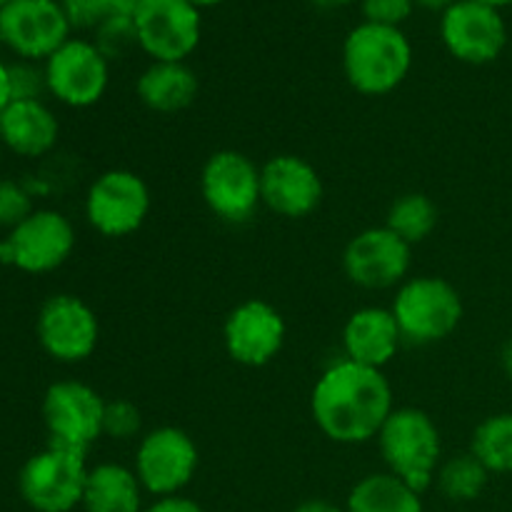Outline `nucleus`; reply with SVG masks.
<instances>
[{
    "mask_svg": "<svg viewBox=\"0 0 512 512\" xmlns=\"http://www.w3.org/2000/svg\"><path fill=\"white\" fill-rule=\"evenodd\" d=\"M393 410V388L383 370L365 368L348 358L325 368L310 393L315 425L338 445L375 440Z\"/></svg>",
    "mask_w": 512,
    "mask_h": 512,
    "instance_id": "1",
    "label": "nucleus"
},
{
    "mask_svg": "<svg viewBox=\"0 0 512 512\" xmlns=\"http://www.w3.org/2000/svg\"><path fill=\"white\" fill-rule=\"evenodd\" d=\"M413 68V45L403 28L363 23L355 25L343 43V73L350 88L360 95L380 98L408 78Z\"/></svg>",
    "mask_w": 512,
    "mask_h": 512,
    "instance_id": "2",
    "label": "nucleus"
},
{
    "mask_svg": "<svg viewBox=\"0 0 512 512\" xmlns=\"http://www.w3.org/2000/svg\"><path fill=\"white\" fill-rule=\"evenodd\" d=\"M375 440L388 473L418 493H425L435 483L443 463V438L425 410L395 408Z\"/></svg>",
    "mask_w": 512,
    "mask_h": 512,
    "instance_id": "3",
    "label": "nucleus"
},
{
    "mask_svg": "<svg viewBox=\"0 0 512 512\" xmlns=\"http://www.w3.org/2000/svg\"><path fill=\"white\" fill-rule=\"evenodd\" d=\"M390 313L405 343L433 345L458 330L465 305L450 280L438 275H415L395 288Z\"/></svg>",
    "mask_w": 512,
    "mask_h": 512,
    "instance_id": "4",
    "label": "nucleus"
},
{
    "mask_svg": "<svg viewBox=\"0 0 512 512\" xmlns=\"http://www.w3.org/2000/svg\"><path fill=\"white\" fill-rule=\"evenodd\" d=\"M88 470L85 453L48 443L20 468L18 493L35 512H73L83 503Z\"/></svg>",
    "mask_w": 512,
    "mask_h": 512,
    "instance_id": "5",
    "label": "nucleus"
},
{
    "mask_svg": "<svg viewBox=\"0 0 512 512\" xmlns=\"http://www.w3.org/2000/svg\"><path fill=\"white\" fill-rule=\"evenodd\" d=\"M200 465V450L190 433L175 425L148 430L135 448L133 470L140 485L153 498L183 495Z\"/></svg>",
    "mask_w": 512,
    "mask_h": 512,
    "instance_id": "6",
    "label": "nucleus"
},
{
    "mask_svg": "<svg viewBox=\"0 0 512 512\" xmlns=\"http://www.w3.org/2000/svg\"><path fill=\"white\" fill-rule=\"evenodd\" d=\"M200 195L223 223H248L263 205L260 165L240 150H218L200 170Z\"/></svg>",
    "mask_w": 512,
    "mask_h": 512,
    "instance_id": "7",
    "label": "nucleus"
},
{
    "mask_svg": "<svg viewBox=\"0 0 512 512\" xmlns=\"http://www.w3.org/2000/svg\"><path fill=\"white\" fill-rule=\"evenodd\" d=\"M133 25L138 48L150 60L185 63L203 38V10L188 0H140Z\"/></svg>",
    "mask_w": 512,
    "mask_h": 512,
    "instance_id": "8",
    "label": "nucleus"
},
{
    "mask_svg": "<svg viewBox=\"0 0 512 512\" xmlns=\"http://www.w3.org/2000/svg\"><path fill=\"white\" fill-rule=\"evenodd\" d=\"M75 250V228L60 210H33L18 228L0 240V263L20 273H53Z\"/></svg>",
    "mask_w": 512,
    "mask_h": 512,
    "instance_id": "9",
    "label": "nucleus"
},
{
    "mask_svg": "<svg viewBox=\"0 0 512 512\" xmlns=\"http://www.w3.org/2000/svg\"><path fill=\"white\" fill-rule=\"evenodd\" d=\"M150 215V188L138 173L113 168L100 173L85 195V218L105 238L138 233Z\"/></svg>",
    "mask_w": 512,
    "mask_h": 512,
    "instance_id": "10",
    "label": "nucleus"
},
{
    "mask_svg": "<svg viewBox=\"0 0 512 512\" xmlns=\"http://www.w3.org/2000/svg\"><path fill=\"white\" fill-rule=\"evenodd\" d=\"M43 423L50 445L88 455L90 445L103 438L105 398L80 380H58L43 395Z\"/></svg>",
    "mask_w": 512,
    "mask_h": 512,
    "instance_id": "11",
    "label": "nucleus"
},
{
    "mask_svg": "<svg viewBox=\"0 0 512 512\" xmlns=\"http://www.w3.org/2000/svg\"><path fill=\"white\" fill-rule=\"evenodd\" d=\"M45 90L68 108H93L110 83V60L93 40L70 38L43 63Z\"/></svg>",
    "mask_w": 512,
    "mask_h": 512,
    "instance_id": "12",
    "label": "nucleus"
},
{
    "mask_svg": "<svg viewBox=\"0 0 512 512\" xmlns=\"http://www.w3.org/2000/svg\"><path fill=\"white\" fill-rule=\"evenodd\" d=\"M35 335L55 363L75 365L88 360L100 343V323L83 298L70 293L50 295L38 310Z\"/></svg>",
    "mask_w": 512,
    "mask_h": 512,
    "instance_id": "13",
    "label": "nucleus"
},
{
    "mask_svg": "<svg viewBox=\"0 0 512 512\" xmlns=\"http://www.w3.org/2000/svg\"><path fill=\"white\" fill-rule=\"evenodd\" d=\"M70 30L58 0H10L0 8V43L18 60L45 63Z\"/></svg>",
    "mask_w": 512,
    "mask_h": 512,
    "instance_id": "14",
    "label": "nucleus"
},
{
    "mask_svg": "<svg viewBox=\"0 0 512 512\" xmlns=\"http://www.w3.org/2000/svg\"><path fill=\"white\" fill-rule=\"evenodd\" d=\"M413 265V245L390 228L360 230L343 250V270L353 285L363 290L400 288Z\"/></svg>",
    "mask_w": 512,
    "mask_h": 512,
    "instance_id": "15",
    "label": "nucleus"
},
{
    "mask_svg": "<svg viewBox=\"0 0 512 512\" xmlns=\"http://www.w3.org/2000/svg\"><path fill=\"white\" fill-rule=\"evenodd\" d=\"M440 40L460 63L488 65L503 55L508 25L500 10L475 0H458L440 15Z\"/></svg>",
    "mask_w": 512,
    "mask_h": 512,
    "instance_id": "16",
    "label": "nucleus"
},
{
    "mask_svg": "<svg viewBox=\"0 0 512 512\" xmlns=\"http://www.w3.org/2000/svg\"><path fill=\"white\" fill-rule=\"evenodd\" d=\"M285 318L268 300L250 298L235 305L223 325V345L230 360L243 368L273 363L285 345Z\"/></svg>",
    "mask_w": 512,
    "mask_h": 512,
    "instance_id": "17",
    "label": "nucleus"
},
{
    "mask_svg": "<svg viewBox=\"0 0 512 512\" xmlns=\"http://www.w3.org/2000/svg\"><path fill=\"white\" fill-rule=\"evenodd\" d=\"M263 205L270 213L288 220H303L323 203V178L318 168L293 153L273 155L260 165Z\"/></svg>",
    "mask_w": 512,
    "mask_h": 512,
    "instance_id": "18",
    "label": "nucleus"
},
{
    "mask_svg": "<svg viewBox=\"0 0 512 512\" xmlns=\"http://www.w3.org/2000/svg\"><path fill=\"white\" fill-rule=\"evenodd\" d=\"M403 343V333L390 308L368 305V308L355 310L343 328L345 358L365 368L383 370L398 355Z\"/></svg>",
    "mask_w": 512,
    "mask_h": 512,
    "instance_id": "19",
    "label": "nucleus"
},
{
    "mask_svg": "<svg viewBox=\"0 0 512 512\" xmlns=\"http://www.w3.org/2000/svg\"><path fill=\"white\" fill-rule=\"evenodd\" d=\"M60 138V123L40 98L10 100L0 113V143L20 158L50 153Z\"/></svg>",
    "mask_w": 512,
    "mask_h": 512,
    "instance_id": "20",
    "label": "nucleus"
},
{
    "mask_svg": "<svg viewBox=\"0 0 512 512\" xmlns=\"http://www.w3.org/2000/svg\"><path fill=\"white\" fill-rule=\"evenodd\" d=\"M198 93L200 80L188 63L150 60V65L138 75V83H135V95L140 103L160 115H173L190 108Z\"/></svg>",
    "mask_w": 512,
    "mask_h": 512,
    "instance_id": "21",
    "label": "nucleus"
},
{
    "mask_svg": "<svg viewBox=\"0 0 512 512\" xmlns=\"http://www.w3.org/2000/svg\"><path fill=\"white\" fill-rule=\"evenodd\" d=\"M143 485L133 468L120 463H98L88 470L83 503L85 512H143Z\"/></svg>",
    "mask_w": 512,
    "mask_h": 512,
    "instance_id": "22",
    "label": "nucleus"
},
{
    "mask_svg": "<svg viewBox=\"0 0 512 512\" xmlns=\"http://www.w3.org/2000/svg\"><path fill=\"white\" fill-rule=\"evenodd\" d=\"M423 493L410 488L388 470L368 473L353 485L345 512H425Z\"/></svg>",
    "mask_w": 512,
    "mask_h": 512,
    "instance_id": "23",
    "label": "nucleus"
},
{
    "mask_svg": "<svg viewBox=\"0 0 512 512\" xmlns=\"http://www.w3.org/2000/svg\"><path fill=\"white\" fill-rule=\"evenodd\" d=\"M440 223V210L435 200L425 193H405L393 200L385 218V228L393 230L408 245H420L435 233Z\"/></svg>",
    "mask_w": 512,
    "mask_h": 512,
    "instance_id": "24",
    "label": "nucleus"
},
{
    "mask_svg": "<svg viewBox=\"0 0 512 512\" xmlns=\"http://www.w3.org/2000/svg\"><path fill=\"white\" fill-rule=\"evenodd\" d=\"M470 453L488 468L490 475L512 473V413L485 418L470 438Z\"/></svg>",
    "mask_w": 512,
    "mask_h": 512,
    "instance_id": "25",
    "label": "nucleus"
},
{
    "mask_svg": "<svg viewBox=\"0 0 512 512\" xmlns=\"http://www.w3.org/2000/svg\"><path fill=\"white\" fill-rule=\"evenodd\" d=\"M488 480V468L468 450V453L443 460L433 485L443 498L453 500V503H470V500H478L483 495V490L488 488Z\"/></svg>",
    "mask_w": 512,
    "mask_h": 512,
    "instance_id": "26",
    "label": "nucleus"
},
{
    "mask_svg": "<svg viewBox=\"0 0 512 512\" xmlns=\"http://www.w3.org/2000/svg\"><path fill=\"white\" fill-rule=\"evenodd\" d=\"M143 433V413L133 400L115 398L105 400V415H103V435L110 440H135Z\"/></svg>",
    "mask_w": 512,
    "mask_h": 512,
    "instance_id": "27",
    "label": "nucleus"
},
{
    "mask_svg": "<svg viewBox=\"0 0 512 512\" xmlns=\"http://www.w3.org/2000/svg\"><path fill=\"white\" fill-rule=\"evenodd\" d=\"M93 43L108 60L123 58L130 48H138L133 18H110L93 30Z\"/></svg>",
    "mask_w": 512,
    "mask_h": 512,
    "instance_id": "28",
    "label": "nucleus"
},
{
    "mask_svg": "<svg viewBox=\"0 0 512 512\" xmlns=\"http://www.w3.org/2000/svg\"><path fill=\"white\" fill-rule=\"evenodd\" d=\"M33 210V200H30V193L23 185L15 183V180L0 178V228H5L10 233Z\"/></svg>",
    "mask_w": 512,
    "mask_h": 512,
    "instance_id": "29",
    "label": "nucleus"
},
{
    "mask_svg": "<svg viewBox=\"0 0 512 512\" xmlns=\"http://www.w3.org/2000/svg\"><path fill=\"white\" fill-rule=\"evenodd\" d=\"M8 78H10V93H13V100L40 98V93H48V90H45L43 68H38L35 63H28V60L10 63Z\"/></svg>",
    "mask_w": 512,
    "mask_h": 512,
    "instance_id": "30",
    "label": "nucleus"
},
{
    "mask_svg": "<svg viewBox=\"0 0 512 512\" xmlns=\"http://www.w3.org/2000/svg\"><path fill=\"white\" fill-rule=\"evenodd\" d=\"M360 10L368 23L400 28L413 15L415 3L413 0H360Z\"/></svg>",
    "mask_w": 512,
    "mask_h": 512,
    "instance_id": "31",
    "label": "nucleus"
},
{
    "mask_svg": "<svg viewBox=\"0 0 512 512\" xmlns=\"http://www.w3.org/2000/svg\"><path fill=\"white\" fill-rule=\"evenodd\" d=\"M60 5H63L65 18L73 30H95L103 23V15H100L95 0H60Z\"/></svg>",
    "mask_w": 512,
    "mask_h": 512,
    "instance_id": "32",
    "label": "nucleus"
},
{
    "mask_svg": "<svg viewBox=\"0 0 512 512\" xmlns=\"http://www.w3.org/2000/svg\"><path fill=\"white\" fill-rule=\"evenodd\" d=\"M143 512H205L203 505L185 495H170V498H155L153 503L145 505Z\"/></svg>",
    "mask_w": 512,
    "mask_h": 512,
    "instance_id": "33",
    "label": "nucleus"
},
{
    "mask_svg": "<svg viewBox=\"0 0 512 512\" xmlns=\"http://www.w3.org/2000/svg\"><path fill=\"white\" fill-rule=\"evenodd\" d=\"M95 3H98V10L105 23L110 18H133L140 0H95Z\"/></svg>",
    "mask_w": 512,
    "mask_h": 512,
    "instance_id": "34",
    "label": "nucleus"
},
{
    "mask_svg": "<svg viewBox=\"0 0 512 512\" xmlns=\"http://www.w3.org/2000/svg\"><path fill=\"white\" fill-rule=\"evenodd\" d=\"M293 512H345V508H340V505L330 503V500L313 498V500H305V503H300Z\"/></svg>",
    "mask_w": 512,
    "mask_h": 512,
    "instance_id": "35",
    "label": "nucleus"
},
{
    "mask_svg": "<svg viewBox=\"0 0 512 512\" xmlns=\"http://www.w3.org/2000/svg\"><path fill=\"white\" fill-rule=\"evenodd\" d=\"M13 100V93H10V78H8V65L0 60V113L8 108V103Z\"/></svg>",
    "mask_w": 512,
    "mask_h": 512,
    "instance_id": "36",
    "label": "nucleus"
},
{
    "mask_svg": "<svg viewBox=\"0 0 512 512\" xmlns=\"http://www.w3.org/2000/svg\"><path fill=\"white\" fill-rule=\"evenodd\" d=\"M413 3H415V8L428 10V13H440V15H443L445 10L453 8V5L458 3V0H413Z\"/></svg>",
    "mask_w": 512,
    "mask_h": 512,
    "instance_id": "37",
    "label": "nucleus"
},
{
    "mask_svg": "<svg viewBox=\"0 0 512 512\" xmlns=\"http://www.w3.org/2000/svg\"><path fill=\"white\" fill-rule=\"evenodd\" d=\"M500 368L508 375V380H512V338L500 348Z\"/></svg>",
    "mask_w": 512,
    "mask_h": 512,
    "instance_id": "38",
    "label": "nucleus"
},
{
    "mask_svg": "<svg viewBox=\"0 0 512 512\" xmlns=\"http://www.w3.org/2000/svg\"><path fill=\"white\" fill-rule=\"evenodd\" d=\"M475 3H483V5H490V8H495V10H503V8H508V5H512V0H475Z\"/></svg>",
    "mask_w": 512,
    "mask_h": 512,
    "instance_id": "39",
    "label": "nucleus"
},
{
    "mask_svg": "<svg viewBox=\"0 0 512 512\" xmlns=\"http://www.w3.org/2000/svg\"><path fill=\"white\" fill-rule=\"evenodd\" d=\"M188 3L195 5L198 10H203V8H213V5H220L223 0H188Z\"/></svg>",
    "mask_w": 512,
    "mask_h": 512,
    "instance_id": "40",
    "label": "nucleus"
},
{
    "mask_svg": "<svg viewBox=\"0 0 512 512\" xmlns=\"http://www.w3.org/2000/svg\"><path fill=\"white\" fill-rule=\"evenodd\" d=\"M323 5H353V3H360V0H320Z\"/></svg>",
    "mask_w": 512,
    "mask_h": 512,
    "instance_id": "41",
    "label": "nucleus"
},
{
    "mask_svg": "<svg viewBox=\"0 0 512 512\" xmlns=\"http://www.w3.org/2000/svg\"><path fill=\"white\" fill-rule=\"evenodd\" d=\"M3 150H5L3 143H0V168H3Z\"/></svg>",
    "mask_w": 512,
    "mask_h": 512,
    "instance_id": "42",
    "label": "nucleus"
},
{
    "mask_svg": "<svg viewBox=\"0 0 512 512\" xmlns=\"http://www.w3.org/2000/svg\"><path fill=\"white\" fill-rule=\"evenodd\" d=\"M5 3H10V0H0V8H3V5H5Z\"/></svg>",
    "mask_w": 512,
    "mask_h": 512,
    "instance_id": "43",
    "label": "nucleus"
},
{
    "mask_svg": "<svg viewBox=\"0 0 512 512\" xmlns=\"http://www.w3.org/2000/svg\"><path fill=\"white\" fill-rule=\"evenodd\" d=\"M58 3H60V0H58Z\"/></svg>",
    "mask_w": 512,
    "mask_h": 512,
    "instance_id": "44",
    "label": "nucleus"
}]
</instances>
